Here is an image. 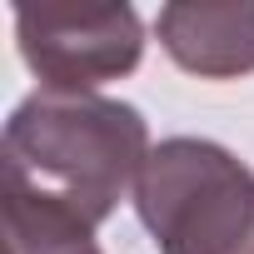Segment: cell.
I'll use <instances>...</instances> for the list:
<instances>
[{"instance_id": "obj_3", "label": "cell", "mask_w": 254, "mask_h": 254, "mask_svg": "<svg viewBox=\"0 0 254 254\" xmlns=\"http://www.w3.org/2000/svg\"><path fill=\"white\" fill-rule=\"evenodd\" d=\"M15 45L45 90H95L125 80L145 55L135 5H15Z\"/></svg>"}, {"instance_id": "obj_1", "label": "cell", "mask_w": 254, "mask_h": 254, "mask_svg": "<svg viewBox=\"0 0 254 254\" xmlns=\"http://www.w3.org/2000/svg\"><path fill=\"white\" fill-rule=\"evenodd\" d=\"M150 155V125L135 105L95 90L40 85L5 120V199L40 204L100 229L140 185Z\"/></svg>"}, {"instance_id": "obj_5", "label": "cell", "mask_w": 254, "mask_h": 254, "mask_svg": "<svg viewBox=\"0 0 254 254\" xmlns=\"http://www.w3.org/2000/svg\"><path fill=\"white\" fill-rule=\"evenodd\" d=\"M5 249L10 254H105L90 224L40 204H20V199H5Z\"/></svg>"}, {"instance_id": "obj_2", "label": "cell", "mask_w": 254, "mask_h": 254, "mask_svg": "<svg viewBox=\"0 0 254 254\" xmlns=\"http://www.w3.org/2000/svg\"><path fill=\"white\" fill-rule=\"evenodd\" d=\"M135 214L160 254H254V170L199 135L160 140Z\"/></svg>"}, {"instance_id": "obj_4", "label": "cell", "mask_w": 254, "mask_h": 254, "mask_svg": "<svg viewBox=\"0 0 254 254\" xmlns=\"http://www.w3.org/2000/svg\"><path fill=\"white\" fill-rule=\"evenodd\" d=\"M155 35L165 55L199 80L254 75V0H175L160 5Z\"/></svg>"}]
</instances>
